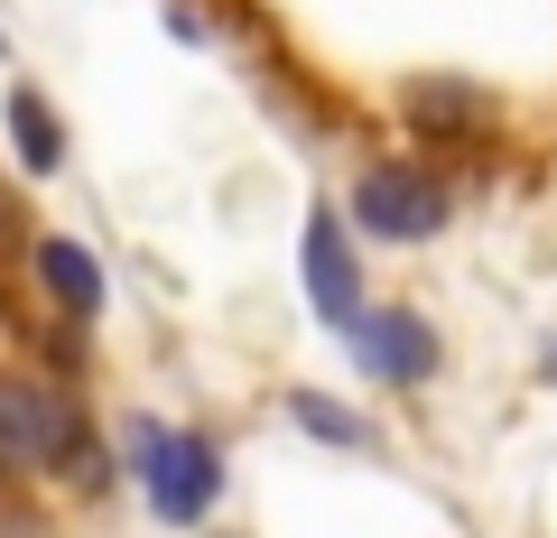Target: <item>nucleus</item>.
<instances>
[{"label": "nucleus", "instance_id": "obj_1", "mask_svg": "<svg viewBox=\"0 0 557 538\" xmlns=\"http://www.w3.org/2000/svg\"><path fill=\"white\" fill-rule=\"evenodd\" d=\"M139 474H149V511L159 520H205L223 492V455L205 437H159L139 427Z\"/></svg>", "mask_w": 557, "mask_h": 538}, {"label": "nucleus", "instance_id": "obj_2", "mask_svg": "<svg viewBox=\"0 0 557 538\" xmlns=\"http://www.w3.org/2000/svg\"><path fill=\"white\" fill-rule=\"evenodd\" d=\"M75 446V418H65V399L38 390V380H0V464H57Z\"/></svg>", "mask_w": 557, "mask_h": 538}, {"label": "nucleus", "instance_id": "obj_3", "mask_svg": "<svg viewBox=\"0 0 557 538\" xmlns=\"http://www.w3.org/2000/svg\"><path fill=\"white\" fill-rule=\"evenodd\" d=\"M354 214H362V233H381V241H428L446 223V196L428 177H409V167H372L362 196H354Z\"/></svg>", "mask_w": 557, "mask_h": 538}, {"label": "nucleus", "instance_id": "obj_4", "mask_svg": "<svg viewBox=\"0 0 557 538\" xmlns=\"http://www.w3.org/2000/svg\"><path fill=\"white\" fill-rule=\"evenodd\" d=\"M354 353L372 380H428L437 372V335L409 316V306H391V316H362L354 325Z\"/></svg>", "mask_w": 557, "mask_h": 538}, {"label": "nucleus", "instance_id": "obj_5", "mask_svg": "<svg viewBox=\"0 0 557 538\" xmlns=\"http://www.w3.org/2000/svg\"><path fill=\"white\" fill-rule=\"evenodd\" d=\"M307 298H317V316H344V325H362L354 241L335 233V214H307Z\"/></svg>", "mask_w": 557, "mask_h": 538}, {"label": "nucleus", "instance_id": "obj_6", "mask_svg": "<svg viewBox=\"0 0 557 538\" xmlns=\"http://www.w3.org/2000/svg\"><path fill=\"white\" fill-rule=\"evenodd\" d=\"M409 121H418V130H437V140H456V130L483 121V93H474V84H446V75H418L409 84Z\"/></svg>", "mask_w": 557, "mask_h": 538}, {"label": "nucleus", "instance_id": "obj_7", "mask_svg": "<svg viewBox=\"0 0 557 538\" xmlns=\"http://www.w3.org/2000/svg\"><path fill=\"white\" fill-rule=\"evenodd\" d=\"M38 270H47V288H57L65 316H94L102 306V279H94V260H84L75 241H38Z\"/></svg>", "mask_w": 557, "mask_h": 538}, {"label": "nucleus", "instance_id": "obj_8", "mask_svg": "<svg viewBox=\"0 0 557 538\" xmlns=\"http://www.w3.org/2000/svg\"><path fill=\"white\" fill-rule=\"evenodd\" d=\"M10 130H20V159H28V167H57V149H65V140H57V112H47L38 93L10 102Z\"/></svg>", "mask_w": 557, "mask_h": 538}, {"label": "nucleus", "instance_id": "obj_9", "mask_svg": "<svg viewBox=\"0 0 557 538\" xmlns=\"http://www.w3.org/2000/svg\"><path fill=\"white\" fill-rule=\"evenodd\" d=\"M298 418H307V427H317V437H335V446H354V437H362V427H354V418H344L335 399H317V390H298Z\"/></svg>", "mask_w": 557, "mask_h": 538}, {"label": "nucleus", "instance_id": "obj_10", "mask_svg": "<svg viewBox=\"0 0 557 538\" xmlns=\"http://www.w3.org/2000/svg\"><path fill=\"white\" fill-rule=\"evenodd\" d=\"M0 241H20V204L10 196H0Z\"/></svg>", "mask_w": 557, "mask_h": 538}]
</instances>
